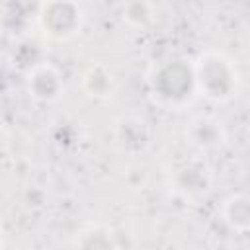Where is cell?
<instances>
[{
    "instance_id": "6da1fadb",
    "label": "cell",
    "mask_w": 250,
    "mask_h": 250,
    "mask_svg": "<svg viewBox=\"0 0 250 250\" xmlns=\"http://www.w3.org/2000/svg\"><path fill=\"white\" fill-rule=\"evenodd\" d=\"M148 96L164 109H182L197 96L191 61L174 57L154 62L146 72Z\"/></svg>"
},
{
    "instance_id": "7a4b0ae2",
    "label": "cell",
    "mask_w": 250,
    "mask_h": 250,
    "mask_svg": "<svg viewBox=\"0 0 250 250\" xmlns=\"http://www.w3.org/2000/svg\"><path fill=\"white\" fill-rule=\"evenodd\" d=\"M191 68L197 96L213 104H225L236 96L240 88V70L229 55L215 49L203 51L191 61Z\"/></svg>"
},
{
    "instance_id": "3957f363",
    "label": "cell",
    "mask_w": 250,
    "mask_h": 250,
    "mask_svg": "<svg viewBox=\"0 0 250 250\" xmlns=\"http://www.w3.org/2000/svg\"><path fill=\"white\" fill-rule=\"evenodd\" d=\"M37 21L47 37L55 41H66L80 31L84 14L80 6L72 2H47L41 4Z\"/></svg>"
},
{
    "instance_id": "277c9868",
    "label": "cell",
    "mask_w": 250,
    "mask_h": 250,
    "mask_svg": "<svg viewBox=\"0 0 250 250\" xmlns=\"http://www.w3.org/2000/svg\"><path fill=\"white\" fill-rule=\"evenodd\" d=\"M211 184H213L211 168L203 158H199V154L182 160L170 174L172 189L188 201H197L199 197H203L211 189Z\"/></svg>"
},
{
    "instance_id": "5b68a950",
    "label": "cell",
    "mask_w": 250,
    "mask_h": 250,
    "mask_svg": "<svg viewBox=\"0 0 250 250\" xmlns=\"http://www.w3.org/2000/svg\"><path fill=\"white\" fill-rule=\"evenodd\" d=\"M184 135H186V143L197 152L219 150L227 141V131L223 127V121L209 113L193 115L186 123Z\"/></svg>"
},
{
    "instance_id": "8992f818",
    "label": "cell",
    "mask_w": 250,
    "mask_h": 250,
    "mask_svg": "<svg viewBox=\"0 0 250 250\" xmlns=\"http://www.w3.org/2000/svg\"><path fill=\"white\" fill-rule=\"evenodd\" d=\"M29 96L39 104H53L64 94V80L61 70L51 62H35L25 76Z\"/></svg>"
},
{
    "instance_id": "52a82bcc",
    "label": "cell",
    "mask_w": 250,
    "mask_h": 250,
    "mask_svg": "<svg viewBox=\"0 0 250 250\" xmlns=\"http://www.w3.org/2000/svg\"><path fill=\"white\" fill-rule=\"evenodd\" d=\"M150 131L145 119L135 115H123L115 121L113 143L121 152H141L148 146Z\"/></svg>"
},
{
    "instance_id": "ba28073f",
    "label": "cell",
    "mask_w": 250,
    "mask_h": 250,
    "mask_svg": "<svg viewBox=\"0 0 250 250\" xmlns=\"http://www.w3.org/2000/svg\"><path fill=\"white\" fill-rule=\"evenodd\" d=\"M82 88L94 100H107L117 90V78L107 64H90L82 74Z\"/></svg>"
},
{
    "instance_id": "9c48e42d",
    "label": "cell",
    "mask_w": 250,
    "mask_h": 250,
    "mask_svg": "<svg viewBox=\"0 0 250 250\" xmlns=\"http://www.w3.org/2000/svg\"><path fill=\"white\" fill-rule=\"evenodd\" d=\"M74 250H117V242L109 227L102 223H88L76 232Z\"/></svg>"
},
{
    "instance_id": "30bf717a",
    "label": "cell",
    "mask_w": 250,
    "mask_h": 250,
    "mask_svg": "<svg viewBox=\"0 0 250 250\" xmlns=\"http://www.w3.org/2000/svg\"><path fill=\"white\" fill-rule=\"evenodd\" d=\"M223 221L236 232L244 234L250 225V201L244 193H230L221 205Z\"/></svg>"
},
{
    "instance_id": "8fae6325",
    "label": "cell",
    "mask_w": 250,
    "mask_h": 250,
    "mask_svg": "<svg viewBox=\"0 0 250 250\" xmlns=\"http://www.w3.org/2000/svg\"><path fill=\"white\" fill-rule=\"evenodd\" d=\"M123 20L135 29H145L154 21V6L146 2H133L123 6Z\"/></svg>"
},
{
    "instance_id": "7c38bea8",
    "label": "cell",
    "mask_w": 250,
    "mask_h": 250,
    "mask_svg": "<svg viewBox=\"0 0 250 250\" xmlns=\"http://www.w3.org/2000/svg\"><path fill=\"white\" fill-rule=\"evenodd\" d=\"M6 146H8V135H6V131H4V127L0 125V156L4 154V150H6Z\"/></svg>"
},
{
    "instance_id": "4fadbf2b",
    "label": "cell",
    "mask_w": 250,
    "mask_h": 250,
    "mask_svg": "<svg viewBox=\"0 0 250 250\" xmlns=\"http://www.w3.org/2000/svg\"><path fill=\"white\" fill-rule=\"evenodd\" d=\"M4 240H6V234H4V225L0 221V250L4 248Z\"/></svg>"
}]
</instances>
